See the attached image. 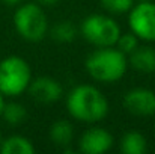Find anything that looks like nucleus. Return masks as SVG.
Instances as JSON below:
<instances>
[{
  "label": "nucleus",
  "instance_id": "f257e3e1",
  "mask_svg": "<svg viewBox=\"0 0 155 154\" xmlns=\"http://www.w3.org/2000/svg\"><path fill=\"white\" fill-rule=\"evenodd\" d=\"M66 109L72 118L81 122H100L108 113V101L94 85H78L68 94Z\"/></svg>",
  "mask_w": 155,
  "mask_h": 154
},
{
  "label": "nucleus",
  "instance_id": "f03ea898",
  "mask_svg": "<svg viewBox=\"0 0 155 154\" xmlns=\"http://www.w3.org/2000/svg\"><path fill=\"white\" fill-rule=\"evenodd\" d=\"M128 68V57L125 53L111 47H97L86 59V70L89 76L103 83H113L124 77Z\"/></svg>",
  "mask_w": 155,
  "mask_h": 154
},
{
  "label": "nucleus",
  "instance_id": "7ed1b4c3",
  "mask_svg": "<svg viewBox=\"0 0 155 154\" xmlns=\"http://www.w3.org/2000/svg\"><path fill=\"white\" fill-rule=\"evenodd\" d=\"M32 82V70L21 56H8L0 60V92L5 97H18L27 91Z\"/></svg>",
  "mask_w": 155,
  "mask_h": 154
},
{
  "label": "nucleus",
  "instance_id": "20e7f679",
  "mask_svg": "<svg viewBox=\"0 0 155 154\" xmlns=\"http://www.w3.org/2000/svg\"><path fill=\"white\" fill-rule=\"evenodd\" d=\"M14 26L21 38L38 43L48 33V18L39 3L20 5L14 14Z\"/></svg>",
  "mask_w": 155,
  "mask_h": 154
},
{
  "label": "nucleus",
  "instance_id": "39448f33",
  "mask_svg": "<svg viewBox=\"0 0 155 154\" xmlns=\"http://www.w3.org/2000/svg\"><path fill=\"white\" fill-rule=\"evenodd\" d=\"M83 38L95 47H111L116 46L120 36L119 24L108 15L91 14L87 15L80 26Z\"/></svg>",
  "mask_w": 155,
  "mask_h": 154
},
{
  "label": "nucleus",
  "instance_id": "423d86ee",
  "mask_svg": "<svg viewBox=\"0 0 155 154\" xmlns=\"http://www.w3.org/2000/svg\"><path fill=\"white\" fill-rule=\"evenodd\" d=\"M128 24L131 32L142 41H155V3L142 0L130 9Z\"/></svg>",
  "mask_w": 155,
  "mask_h": 154
},
{
  "label": "nucleus",
  "instance_id": "0eeeda50",
  "mask_svg": "<svg viewBox=\"0 0 155 154\" xmlns=\"http://www.w3.org/2000/svg\"><path fill=\"white\" fill-rule=\"evenodd\" d=\"M27 91L35 101L41 103V104H51V103L57 101L63 94L62 85L56 79L48 77V76L32 79Z\"/></svg>",
  "mask_w": 155,
  "mask_h": 154
},
{
  "label": "nucleus",
  "instance_id": "6e6552de",
  "mask_svg": "<svg viewBox=\"0 0 155 154\" xmlns=\"http://www.w3.org/2000/svg\"><path fill=\"white\" fill-rule=\"evenodd\" d=\"M124 106L137 116H149L155 113V92L148 88H134L124 97Z\"/></svg>",
  "mask_w": 155,
  "mask_h": 154
},
{
  "label": "nucleus",
  "instance_id": "1a4fd4ad",
  "mask_svg": "<svg viewBox=\"0 0 155 154\" xmlns=\"http://www.w3.org/2000/svg\"><path fill=\"white\" fill-rule=\"evenodd\" d=\"M113 147V136L108 130L103 127H92L87 128L80 141L78 148L84 154H103Z\"/></svg>",
  "mask_w": 155,
  "mask_h": 154
},
{
  "label": "nucleus",
  "instance_id": "9d476101",
  "mask_svg": "<svg viewBox=\"0 0 155 154\" xmlns=\"http://www.w3.org/2000/svg\"><path fill=\"white\" fill-rule=\"evenodd\" d=\"M131 67L143 74H151L155 73V50L148 46H139L133 53H130V60Z\"/></svg>",
  "mask_w": 155,
  "mask_h": 154
},
{
  "label": "nucleus",
  "instance_id": "9b49d317",
  "mask_svg": "<svg viewBox=\"0 0 155 154\" xmlns=\"http://www.w3.org/2000/svg\"><path fill=\"white\" fill-rule=\"evenodd\" d=\"M0 153L2 154H33L35 153V147H33V144L27 138L20 136V135H14V136H9V138L2 141Z\"/></svg>",
  "mask_w": 155,
  "mask_h": 154
},
{
  "label": "nucleus",
  "instance_id": "f8f14e48",
  "mask_svg": "<svg viewBox=\"0 0 155 154\" xmlns=\"http://www.w3.org/2000/svg\"><path fill=\"white\" fill-rule=\"evenodd\" d=\"M72 135H74L72 125L66 119H59L53 122V125L50 127V139L59 148H66L72 142Z\"/></svg>",
  "mask_w": 155,
  "mask_h": 154
},
{
  "label": "nucleus",
  "instance_id": "ddd939ff",
  "mask_svg": "<svg viewBox=\"0 0 155 154\" xmlns=\"http://www.w3.org/2000/svg\"><path fill=\"white\" fill-rule=\"evenodd\" d=\"M120 151L124 154L146 153V139L139 132H128L120 139Z\"/></svg>",
  "mask_w": 155,
  "mask_h": 154
},
{
  "label": "nucleus",
  "instance_id": "4468645a",
  "mask_svg": "<svg viewBox=\"0 0 155 154\" xmlns=\"http://www.w3.org/2000/svg\"><path fill=\"white\" fill-rule=\"evenodd\" d=\"M50 35H51L53 39L57 41V43H71L77 36V27L71 21L62 20V21L56 23L51 27Z\"/></svg>",
  "mask_w": 155,
  "mask_h": 154
},
{
  "label": "nucleus",
  "instance_id": "2eb2a0df",
  "mask_svg": "<svg viewBox=\"0 0 155 154\" xmlns=\"http://www.w3.org/2000/svg\"><path fill=\"white\" fill-rule=\"evenodd\" d=\"M2 116L9 125H20L21 122L26 121L27 110L20 103H5Z\"/></svg>",
  "mask_w": 155,
  "mask_h": 154
},
{
  "label": "nucleus",
  "instance_id": "dca6fc26",
  "mask_svg": "<svg viewBox=\"0 0 155 154\" xmlns=\"http://www.w3.org/2000/svg\"><path fill=\"white\" fill-rule=\"evenodd\" d=\"M101 6L111 14H125L134 5V0H100Z\"/></svg>",
  "mask_w": 155,
  "mask_h": 154
},
{
  "label": "nucleus",
  "instance_id": "f3484780",
  "mask_svg": "<svg viewBox=\"0 0 155 154\" xmlns=\"http://www.w3.org/2000/svg\"><path fill=\"white\" fill-rule=\"evenodd\" d=\"M116 46H117V49L122 51V53L130 54V53H133L139 47V38L133 32H128V33H124V35L120 33Z\"/></svg>",
  "mask_w": 155,
  "mask_h": 154
},
{
  "label": "nucleus",
  "instance_id": "a211bd4d",
  "mask_svg": "<svg viewBox=\"0 0 155 154\" xmlns=\"http://www.w3.org/2000/svg\"><path fill=\"white\" fill-rule=\"evenodd\" d=\"M41 6H53V5H56L59 0H36Z\"/></svg>",
  "mask_w": 155,
  "mask_h": 154
},
{
  "label": "nucleus",
  "instance_id": "6ab92c4d",
  "mask_svg": "<svg viewBox=\"0 0 155 154\" xmlns=\"http://www.w3.org/2000/svg\"><path fill=\"white\" fill-rule=\"evenodd\" d=\"M0 2H3V3H6V5H11V6H14V5H20L23 0H0Z\"/></svg>",
  "mask_w": 155,
  "mask_h": 154
},
{
  "label": "nucleus",
  "instance_id": "aec40b11",
  "mask_svg": "<svg viewBox=\"0 0 155 154\" xmlns=\"http://www.w3.org/2000/svg\"><path fill=\"white\" fill-rule=\"evenodd\" d=\"M3 107H5V95L0 92V116H2V112H3Z\"/></svg>",
  "mask_w": 155,
  "mask_h": 154
},
{
  "label": "nucleus",
  "instance_id": "412c9836",
  "mask_svg": "<svg viewBox=\"0 0 155 154\" xmlns=\"http://www.w3.org/2000/svg\"><path fill=\"white\" fill-rule=\"evenodd\" d=\"M2 141H3V136H2V132H0V144H2Z\"/></svg>",
  "mask_w": 155,
  "mask_h": 154
}]
</instances>
